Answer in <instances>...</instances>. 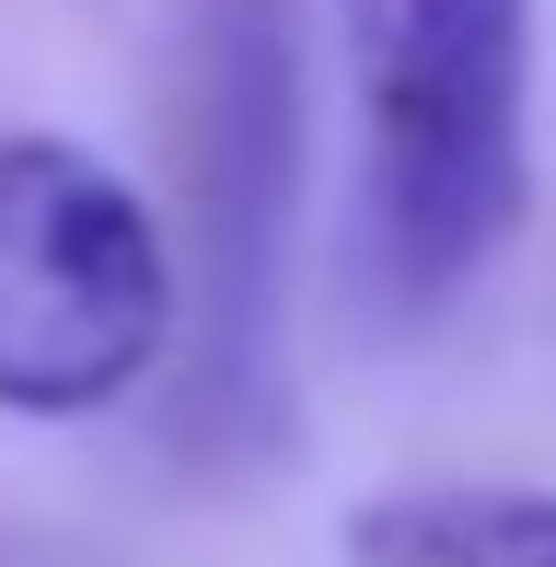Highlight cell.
I'll return each mask as SVG.
<instances>
[{
  "mask_svg": "<svg viewBox=\"0 0 556 567\" xmlns=\"http://www.w3.org/2000/svg\"><path fill=\"white\" fill-rule=\"evenodd\" d=\"M337 545L348 567H556V486H383Z\"/></svg>",
  "mask_w": 556,
  "mask_h": 567,
  "instance_id": "3",
  "label": "cell"
},
{
  "mask_svg": "<svg viewBox=\"0 0 556 567\" xmlns=\"http://www.w3.org/2000/svg\"><path fill=\"white\" fill-rule=\"evenodd\" d=\"M174 337V244L105 151L0 127V417H93Z\"/></svg>",
  "mask_w": 556,
  "mask_h": 567,
  "instance_id": "2",
  "label": "cell"
},
{
  "mask_svg": "<svg viewBox=\"0 0 556 567\" xmlns=\"http://www.w3.org/2000/svg\"><path fill=\"white\" fill-rule=\"evenodd\" d=\"M360 105V290L429 324L534 197V0H337Z\"/></svg>",
  "mask_w": 556,
  "mask_h": 567,
  "instance_id": "1",
  "label": "cell"
}]
</instances>
